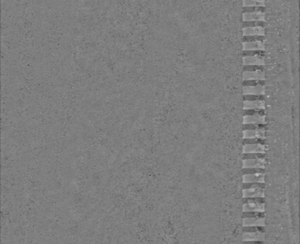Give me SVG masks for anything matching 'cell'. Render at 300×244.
<instances>
[{
    "label": "cell",
    "mask_w": 300,
    "mask_h": 244,
    "mask_svg": "<svg viewBox=\"0 0 300 244\" xmlns=\"http://www.w3.org/2000/svg\"><path fill=\"white\" fill-rule=\"evenodd\" d=\"M264 196V189L260 187H252L243 190V198H263Z\"/></svg>",
    "instance_id": "1"
},
{
    "label": "cell",
    "mask_w": 300,
    "mask_h": 244,
    "mask_svg": "<svg viewBox=\"0 0 300 244\" xmlns=\"http://www.w3.org/2000/svg\"><path fill=\"white\" fill-rule=\"evenodd\" d=\"M265 166V159H247L243 160V168H264Z\"/></svg>",
    "instance_id": "2"
},
{
    "label": "cell",
    "mask_w": 300,
    "mask_h": 244,
    "mask_svg": "<svg viewBox=\"0 0 300 244\" xmlns=\"http://www.w3.org/2000/svg\"><path fill=\"white\" fill-rule=\"evenodd\" d=\"M265 206L263 203L259 202H249L243 204V210L244 212L249 213H259L264 211Z\"/></svg>",
    "instance_id": "3"
},
{
    "label": "cell",
    "mask_w": 300,
    "mask_h": 244,
    "mask_svg": "<svg viewBox=\"0 0 300 244\" xmlns=\"http://www.w3.org/2000/svg\"><path fill=\"white\" fill-rule=\"evenodd\" d=\"M243 123L244 125H264L265 124V116L261 115L259 114L251 115H245L243 117Z\"/></svg>",
    "instance_id": "4"
},
{
    "label": "cell",
    "mask_w": 300,
    "mask_h": 244,
    "mask_svg": "<svg viewBox=\"0 0 300 244\" xmlns=\"http://www.w3.org/2000/svg\"><path fill=\"white\" fill-rule=\"evenodd\" d=\"M265 108V103L262 100H252L243 102V110H263Z\"/></svg>",
    "instance_id": "5"
},
{
    "label": "cell",
    "mask_w": 300,
    "mask_h": 244,
    "mask_svg": "<svg viewBox=\"0 0 300 244\" xmlns=\"http://www.w3.org/2000/svg\"><path fill=\"white\" fill-rule=\"evenodd\" d=\"M265 146L261 144H248L243 147V153H265Z\"/></svg>",
    "instance_id": "6"
},
{
    "label": "cell",
    "mask_w": 300,
    "mask_h": 244,
    "mask_svg": "<svg viewBox=\"0 0 300 244\" xmlns=\"http://www.w3.org/2000/svg\"><path fill=\"white\" fill-rule=\"evenodd\" d=\"M243 138L263 139L265 137V130L257 129V130H245L243 131Z\"/></svg>",
    "instance_id": "7"
},
{
    "label": "cell",
    "mask_w": 300,
    "mask_h": 244,
    "mask_svg": "<svg viewBox=\"0 0 300 244\" xmlns=\"http://www.w3.org/2000/svg\"><path fill=\"white\" fill-rule=\"evenodd\" d=\"M265 93V88L262 85L243 86V95H262Z\"/></svg>",
    "instance_id": "8"
},
{
    "label": "cell",
    "mask_w": 300,
    "mask_h": 244,
    "mask_svg": "<svg viewBox=\"0 0 300 244\" xmlns=\"http://www.w3.org/2000/svg\"><path fill=\"white\" fill-rule=\"evenodd\" d=\"M243 181L244 183H263L264 182V175L259 173L244 175L243 176Z\"/></svg>",
    "instance_id": "9"
},
{
    "label": "cell",
    "mask_w": 300,
    "mask_h": 244,
    "mask_svg": "<svg viewBox=\"0 0 300 244\" xmlns=\"http://www.w3.org/2000/svg\"><path fill=\"white\" fill-rule=\"evenodd\" d=\"M243 240L245 241H257L264 240V233L260 231L256 232H246L243 233Z\"/></svg>",
    "instance_id": "10"
},
{
    "label": "cell",
    "mask_w": 300,
    "mask_h": 244,
    "mask_svg": "<svg viewBox=\"0 0 300 244\" xmlns=\"http://www.w3.org/2000/svg\"><path fill=\"white\" fill-rule=\"evenodd\" d=\"M264 218H247L243 219V226L246 227H254V226H264Z\"/></svg>",
    "instance_id": "11"
},
{
    "label": "cell",
    "mask_w": 300,
    "mask_h": 244,
    "mask_svg": "<svg viewBox=\"0 0 300 244\" xmlns=\"http://www.w3.org/2000/svg\"><path fill=\"white\" fill-rule=\"evenodd\" d=\"M243 64H258L263 65L264 64V59L262 56L257 57H244L243 59Z\"/></svg>",
    "instance_id": "12"
},
{
    "label": "cell",
    "mask_w": 300,
    "mask_h": 244,
    "mask_svg": "<svg viewBox=\"0 0 300 244\" xmlns=\"http://www.w3.org/2000/svg\"><path fill=\"white\" fill-rule=\"evenodd\" d=\"M243 80H257V75H256V71L254 72H249V71H245L243 72Z\"/></svg>",
    "instance_id": "13"
},
{
    "label": "cell",
    "mask_w": 300,
    "mask_h": 244,
    "mask_svg": "<svg viewBox=\"0 0 300 244\" xmlns=\"http://www.w3.org/2000/svg\"><path fill=\"white\" fill-rule=\"evenodd\" d=\"M243 36H247V35H255L254 28L244 27L243 30Z\"/></svg>",
    "instance_id": "14"
},
{
    "label": "cell",
    "mask_w": 300,
    "mask_h": 244,
    "mask_svg": "<svg viewBox=\"0 0 300 244\" xmlns=\"http://www.w3.org/2000/svg\"><path fill=\"white\" fill-rule=\"evenodd\" d=\"M243 21H255L254 15L253 13H243Z\"/></svg>",
    "instance_id": "15"
},
{
    "label": "cell",
    "mask_w": 300,
    "mask_h": 244,
    "mask_svg": "<svg viewBox=\"0 0 300 244\" xmlns=\"http://www.w3.org/2000/svg\"><path fill=\"white\" fill-rule=\"evenodd\" d=\"M256 21H243V27H254L255 26Z\"/></svg>",
    "instance_id": "16"
},
{
    "label": "cell",
    "mask_w": 300,
    "mask_h": 244,
    "mask_svg": "<svg viewBox=\"0 0 300 244\" xmlns=\"http://www.w3.org/2000/svg\"><path fill=\"white\" fill-rule=\"evenodd\" d=\"M243 7H256L254 0H243Z\"/></svg>",
    "instance_id": "17"
},
{
    "label": "cell",
    "mask_w": 300,
    "mask_h": 244,
    "mask_svg": "<svg viewBox=\"0 0 300 244\" xmlns=\"http://www.w3.org/2000/svg\"><path fill=\"white\" fill-rule=\"evenodd\" d=\"M256 7H243V13H253L255 12Z\"/></svg>",
    "instance_id": "18"
},
{
    "label": "cell",
    "mask_w": 300,
    "mask_h": 244,
    "mask_svg": "<svg viewBox=\"0 0 300 244\" xmlns=\"http://www.w3.org/2000/svg\"><path fill=\"white\" fill-rule=\"evenodd\" d=\"M254 32H255V35H265V32H264V30L263 29V27H256L254 28Z\"/></svg>",
    "instance_id": "19"
},
{
    "label": "cell",
    "mask_w": 300,
    "mask_h": 244,
    "mask_svg": "<svg viewBox=\"0 0 300 244\" xmlns=\"http://www.w3.org/2000/svg\"><path fill=\"white\" fill-rule=\"evenodd\" d=\"M243 42H255V37L254 35H247L243 36Z\"/></svg>",
    "instance_id": "20"
},
{
    "label": "cell",
    "mask_w": 300,
    "mask_h": 244,
    "mask_svg": "<svg viewBox=\"0 0 300 244\" xmlns=\"http://www.w3.org/2000/svg\"><path fill=\"white\" fill-rule=\"evenodd\" d=\"M255 26L260 27H264L268 26V23L264 22V20H258V21H256Z\"/></svg>",
    "instance_id": "21"
}]
</instances>
